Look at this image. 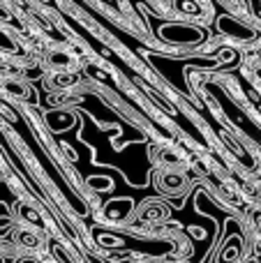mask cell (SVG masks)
<instances>
[{"mask_svg":"<svg viewBox=\"0 0 261 263\" xmlns=\"http://www.w3.org/2000/svg\"><path fill=\"white\" fill-rule=\"evenodd\" d=\"M88 182H90V187H97V190H111V185H114L109 178H97V180L95 178H90Z\"/></svg>","mask_w":261,"mask_h":263,"instance_id":"obj_15","label":"cell"},{"mask_svg":"<svg viewBox=\"0 0 261 263\" xmlns=\"http://www.w3.org/2000/svg\"><path fill=\"white\" fill-rule=\"evenodd\" d=\"M132 210H134L132 199H116V201H111V203H106L104 217L109 219V222H125V219L132 215Z\"/></svg>","mask_w":261,"mask_h":263,"instance_id":"obj_7","label":"cell"},{"mask_svg":"<svg viewBox=\"0 0 261 263\" xmlns=\"http://www.w3.org/2000/svg\"><path fill=\"white\" fill-rule=\"evenodd\" d=\"M169 215H171V208L166 203H160V201H146L141 205V210H139V219L141 222H151V224L164 222Z\"/></svg>","mask_w":261,"mask_h":263,"instance_id":"obj_6","label":"cell"},{"mask_svg":"<svg viewBox=\"0 0 261 263\" xmlns=\"http://www.w3.org/2000/svg\"><path fill=\"white\" fill-rule=\"evenodd\" d=\"M65 263H69V261H65Z\"/></svg>","mask_w":261,"mask_h":263,"instance_id":"obj_20","label":"cell"},{"mask_svg":"<svg viewBox=\"0 0 261 263\" xmlns=\"http://www.w3.org/2000/svg\"><path fill=\"white\" fill-rule=\"evenodd\" d=\"M16 263H42V261H40V259H35V256H30V254H28V256H18Z\"/></svg>","mask_w":261,"mask_h":263,"instance_id":"obj_17","label":"cell"},{"mask_svg":"<svg viewBox=\"0 0 261 263\" xmlns=\"http://www.w3.org/2000/svg\"><path fill=\"white\" fill-rule=\"evenodd\" d=\"M0 88H3L5 92H9L12 97H21V100H30L32 97L28 83H23L21 79H3V81H0Z\"/></svg>","mask_w":261,"mask_h":263,"instance_id":"obj_9","label":"cell"},{"mask_svg":"<svg viewBox=\"0 0 261 263\" xmlns=\"http://www.w3.org/2000/svg\"><path fill=\"white\" fill-rule=\"evenodd\" d=\"M46 123H49V127L53 132H65L69 129L74 125V116L72 114H55V111H49L46 114Z\"/></svg>","mask_w":261,"mask_h":263,"instance_id":"obj_10","label":"cell"},{"mask_svg":"<svg viewBox=\"0 0 261 263\" xmlns=\"http://www.w3.org/2000/svg\"><path fill=\"white\" fill-rule=\"evenodd\" d=\"M77 81H79V77L74 72H67V69H63V72H51L49 79H46V88H49V90H67V88L74 86Z\"/></svg>","mask_w":261,"mask_h":263,"instance_id":"obj_8","label":"cell"},{"mask_svg":"<svg viewBox=\"0 0 261 263\" xmlns=\"http://www.w3.org/2000/svg\"><path fill=\"white\" fill-rule=\"evenodd\" d=\"M129 263H174V261H157V259H153V261H129Z\"/></svg>","mask_w":261,"mask_h":263,"instance_id":"obj_18","label":"cell"},{"mask_svg":"<svg viewBox=\"0 0 261 263\" xmlns=\"http://www.w3.org/2000/svg\"><path fill=\"white\" fill-rule=\"evenodd\" d=\"M102 247H116V250H132V245H137L134 250L143 252V254H153V256H162L160 250H155L157 245L162 247H171V242H157V240H148V238H120V236H100L97 238Z\"/></svg>","mask_w":261,"mask_h":263,"instance_id":"obj_1","label":"cell"},{"mask_svg":"<svg viewBox=\"0 0 261 263\" xmlns=\"http://www.w3.org/2000/svg\"><path fill=\"white\" fill-rule=\"evenodd\" d=\"M9 21H12V16H9V12L3 7V5H0V23H9Z\"/></svg>","mask_w":261,"mask_h":263,"instance_id":"obj_16","label":"cell"},{"mask_svg":"<svg viewBox=\"0 0 261 263\" xmlns=\"http://www.w3.org/2000/svg\"><path fill=\"white\" fill-rule=\"evenodd\" d=\"M0 51L3 53H16L18 51V44L7 30H3V26H0Z\"/></svg>","mask_w":261,"mask_h":263,"instance_id":"obj_14","label":"cell"},{"mask_svg":"<svg viewBox=\"0 0 261 263\" xmlns=\"http://www.w3.org/2000/svg\"><path fill=\"white\" fill-rule=\"evenodd\" d=\"M155 187L166 196H183L190 190V178L180 168H162L155 176Z\"/></svg>","mask_w":261,"mask_h":263,"instance_id":"obj_2","label":"cell"},{"mask_svg":"<svg viewBox=\"0 0 261 263\" xmlns=\"http://www.w3.org/2000/svg\"><path fill=\"white\" fill-rule=\"evenodd\" d=\"M259 224H261V217H259Z\"/></svg>","mask_w":261,"mask_h":263,"instance_id":"obj_19","label":"cell"},{"mask_svg":"<svg viewBox=\"0 0 261 263\" xmlns=\"http://www.w3.org/2000/svg\"><path fill=\"white\" fill-rule=\"evenodd\" d=\"M46 65H49L53 72H63V69H67L69 65H72V55L65 53V51H51V53L46 55Z\"/></svg>","mask_w":261,"mask_h":263,"instance_id":"obj_12","label":"cell"},{"mask_svg":"<svg viewBox=\"0 0 261 263\" xmlns=\"http://www.w3.org/2000/svg\"><path fill=\"white\" fill-rule=\"evenodd\" d=\"M217 26H220V30L225 32V35L234 37V40H238V42H254V40H257V30H254V28L245 26L243 21H238V18L229 16V14L220 16Z\"/></svg>","mask_w":261,"mask_h":263,"instance_id":"obj_4","label":"cell"},{"mask_svg":"<svg viewBox=\"0 0 261 263\" xmlns=\"http://www.w3.org/2000/svg\"><path fill=\"white\" fill-rule=\"evenodd\" d=\"M240 254H243V238L240 236H229L222 247L217 250L215 263H238Z\"/></svg>","mask_w":261,"mask_h":263,"instance_id":"obj_5","label":"cell"},{"mask_svg":"<svg viewBox=\"0 0 261 263\" xmlns=\"http://www.w3.org/2000/svg\"><path fill=\"white\" fill-rule=\"evenodd\" d=\"M16 242L23 250H37V247H40V236L28 231V229H21V231L16 233Z\"/></svg>","mask_w":261,"mask_h":263,"instance_id":"obj_13","label":"cell"},{"mask_svg":"<svg viewBox=\"0 0 261 263\" xmlns=\"http://www.w3.org/2000/svg\"><path fill=\"white\" fill-rule=\"evenodd\" d=\"M16 213H18V217H21L23 222L32 224L35 229H44V219H42L40 210H35V208H30L28 203H21V201H18V203H16Z\"/></svg>","mask_w":261,"mask_h":263,"instance_id":"obj_11","label":"cell"},{"mask_svg":"<svg viewBox=\"0 0 261 263\" xmlns=\"http://www.w3.org/2000/svg\"><path fill=\"white\" fill-rule=\"evenodd\" d=\"M162 37L171 44H199L203 40V32L194 26H166L162 28Z\"/></svg>","mask_w":261,"mask_h":263,"instance_id":"obj_3","label":"cell"}]
</instances>
